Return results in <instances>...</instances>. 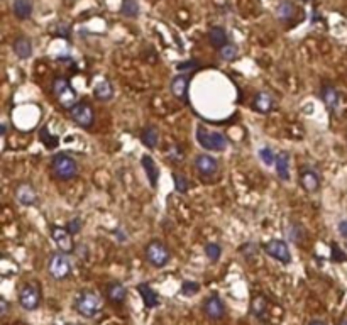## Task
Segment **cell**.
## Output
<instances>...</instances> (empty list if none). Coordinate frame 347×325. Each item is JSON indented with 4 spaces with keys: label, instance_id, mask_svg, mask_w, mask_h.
I'll return each instance as SVG.
<instances>
[{
    "label": "cell",
    "instance_id": "22",
    "mask_svg": "<svg viewBox=\"0 0 347 325\" xmlns=\"http://www.w3.org/2000/svg\"><path fill=\"white\" fill-rule=\"evenodd\" d=\"M12 49L17 58H21V60H27V58H31V54H32V43L27 38H22L21 36V38H17L16 41H14Z\"/></svg>",
    "mask_w": 347,
    "mask_h": 325
},
{
    "label": "cell",
    "instance_id": "40",
    "mask_svg": "<svg viewBox=\"0 0 347 325\" xmlns=\"http://www.w3.org/2000/svg\"><path fill=\"white\" fill-rule=\"evenodd\" d=\"M337 229H339V234H341L342 237L347 239V219L341 220V222H339V225H337Z\"/></svg>",
    "mask_w": 347,
    "mask_h": 325
},
{
    "label": "cell",
    "instance_id": "11",
    "mask_svg": "<svg viewBox=\"0 0 347 325\" xmlns=\"http://www.w3.org/2000/svg\"><path fill=\"white\" fill-rule=\"evenodd\" d=\"M195 168L202 176H213L219 171V161L210 154H197L195 156Z\"/></svg>",
    "mask_w": 347,
    "mask_h": 325
},
{
    "label": "cell",
    "instance_id": "32",
    "mask_svg": "<svg viewBox=\"0 0 347 325\" xmlns=\"http://www.w3.org/2000/svg\"><path fill=\"white\" fill-rule=\"evenodd\" d=\"M288 235H290V241H293L295 244H300L305 237L303 229L298 224H291L290 227H288Z\"/></svg>",
    "mask_w": 347,
    "mask_h": 325
},
{
    "label": "cell",
    "instance_id": "9",
    "mask_svg": "<svg viewBox=\"0 0 347 325\" xmlns=\"http://www.w3.org/2000/svg\"><path fill=\"white\" fill-rule=\"evenodd\" d=\"M263 249L268 256H271L273 259L279 261V263H283V264L291 263L290 247H288V244L285 241H281V239H271V241H268L264 244Z\"/></svg>",
    "mask_w": 347,
    "mask_h": 325
},
{
    "label": "cell",
    "instance_id": "6",
    "mask_svg": "<svg viewBox=\"0 0 347 325\" xmlns=\"http://www.w3.org/2000/svg\"><path fill=\"white\" fill-rule=\"evenodd\" d=\"M53 93L65 109H71L76 103V92L65 76H58L53 81Z\"/></svg>",
    "mask_w": 347,
    "mask_h": 325
},
{
    "label": "cell",
    "instance_id": "45",
    "mask_svg": "<svg viewBox=\"0 0 347 325\" xmlns=\"http://www.w3.org/2000/svg\"><path fill=\"white\" fill-rule=\"evenodd\" d=\"M301 2H310V0H301Z\"/></svg>",
    "mask_w": 347,
    "mask_h": 325
},
{
    "label": "cell",
    "instance_id": "35",
    "mask_svg": "<svg viewBox=\"0 0 347 325\" xmlns=\"http://www.w3.org/2000/svg\"><path fill=\"white\" fill-rule=\"evenodd\" d=\"M173 182H175V188L178 193H186L188 191L190 183H188V180L185 178L182 173H175V175H173Z\"/></svg>",
    "mask_w": 347,
    "mask_h": 325
},
{
    "label": "cell",
    "instance_id": "13",
    "mask_svg": "<svg viewBox=\"0 0 347 325\" xmlns=\"http://www.w3.org/2000/svg\"><path fill=\"white\" fill-rule=\"evenodd\" d=\"M300 185L303 186L305 191L308 193H315L320 188V178L317 175V171L310 166H303L300 171Z\"/></svg>",
    "mask_w": 347,
    "mask_h": 325
},
{
    "label": "cell",
    "instance_id": "17",
    "mask_svg": "<svg viewBox=\"0 0 347 325\" xmlns=\"http://www.w3.org/2000/svg\"><path fill=\"white\" fill-rule=\"evenodd\" d=\"M254 110L259 114H268L275 109V97H273L269 92H259V93L254 97Z\"/></svg>",
    "mask_w": 347,
    "mask_h": 325
},
{
    "label": "cell",
    "instance_id": "28",
    "mask_svg": "<svg viewBox=\"0 0 347 325\" xmlns=\"http://www.w3.org/2000/svg\"><path fill=\"white\" fill-rule=\"evenodd\" d=\"M266 310H268V302L263 295H257V297L253 298V303H251V313L257 319L263 320L266 315Z\"/></svg>",
    "mask_w": 347,
    "mask_h": 325
},
{
    "label": "cell",
    "instance_id": "4",
    "mask_svg": "<svg viewBox=\"0 0 347 325\" xmlns=\"http://www.w3.org/2000/svg\"><path fill=\"white\" fill-rule=\"evenodd\" d=\"M147 263L154 268H163L171 261V253H169L168 246L161 241H151L144 249Z\"/></svg>",
    "mask_w": 347,
    "mask_h": 325
},
{
    "label": "cell",
    "instance_id": "18",
    "mask_svg": "<svg viewBox=\"0 0 347 325\" xmlns=\"http://www.w3.org/2000/svg\"><path fill=\"white\" fill-rule=\"evenodd\" d=\"M141 162H142V168H144V171H146V176H147V180H149L151 186L156 188L158 180H160V168H158V164L154 162V160L149 156V154H144Z\"/></svg>",
    "mask_w": 347,
    "mask_h": 325
},
{
    "label": "cell",
    "instance_id": "44",
    "mask_svg": "<svg viewBox=\"0 0 347 325\" xmlns=\"http://www.w3.org/2000/svg\"><path fill=\"white\" fill-rule=\"evenodd\" d=\"M339 325H347V319H344V320H342V322H341V324H339Z\"/></svg>",
    "mask_w": 347,
    "mask_h": 325
},
{
    "label": "cell",
    "instance_id": "21",
    "mask_svg": "<svg viewBox=\"0 0 347 325\" xmlns=\"http://www.w3.org/2000/svg\"><path fill=\"white\" fill-rule=\"evenodd\" d=\"M276 173H278L279 180H283V182H288L290 180V154L286 153V151H279L278 154H276Z\"/></svg>",
    "mask_w": 347,
    "mask_h": 325
},
{
    "label": "cell",
    "instance_id": "7",
    "mask_svg": "<svg viewBox=\"0 0 347 325\" xmlns=\"http://www.w3.org/2000/svg\"><path fill=\"white\" fill-rule=\"evenodd\" d=\"M69 116H71V119L76 125H80L83 129L92 127L95 122V112L92 109V105H88L87 102H76L69 109Z\"/></svg>",
    "mask_w": 347,
    "mask_h": 325
},
{
    "label": "cell",
    "instance_id": "46",
    "mask_svg": "<svg viewBox=\"0 0 347 325\" xmlns=\"http://www.w3.org/2000/svg\"><path fill=\"white\" fill-rule=\"evenodd\" d=\"M71 325H78V324H71Z\"/></svg>",
    "mask_w": 347,
    "mask_h": 325
},
{
    "label": "cell",
    "instance_id": "8",
    "mask_svg": "<svg viewBox=\"0 0 347 325\" xmlns=\"http://www.w3.org/2000/svg\"><path fill=\"white\" fill-rule=\"evenodd\" d=\"M19 303L24 310H36L41 303V290H39L38 284L34 283H29V284H24L22 290L19 291Z\"/></svg>",
    "mask_w": 347,
    "mask_h": 325
},
{
    "label": "cell",
    "instance_id": "36",
    "mask_svg": "<svg viewBox=\"0 0 347 325\" xmlns=\"http://www.w3.org/2000/svg\"><path fill=\"white\" fill-rule=\"evenodd\" d=\"M330 249H332L330 259L334 261V263H344V261H347V254H346L344 251H342L341 247H339L335 242L330 244Z\"/></svg>",
    "mask_w": 347,
    "mask_h": 325
},
{
    "label": "cell",
    "instance_id": "34",
    "mask_svg": "<svg viewBox=\"0 0 347 325\" xmlns=\"http://www.w3.org/2000/svg\"><path fill=\"white\" fill-rule=\"evenodd\" d=\"M257 154H259V158L263 160L266 166H271L276 162V154L273 153V149L269 146H263L259 151H257Z\"/></svg>",
    "mask_w": 347,
    "mask_h": 325
},
{
    "label": "cell",
    "instance_id": "19",
    "mask_svg": "<svg viewBox=\"0 0 347 325\" xmlns=\"http://www.w3.org/2000/svg\"><path fill=\"white\" fill-rule=\"evenodd\" d=\"M107 298H109L112 303L120 305V303H124L125 298H127V290H125V286L122 283L114 281L107 286Z\"/></svg>",
    "mask_w": 347,
    "mask_h": 325
},
{
    "label": "cell",
    "instance_id": "2",
    "mask_svg": "<svg viewBox=\"0 0 347 325\" xmlns=\"http://www.w3.org/2000/svg\"><path fill=\"white\" fill-rule=\"evenodd\" d=\"M75 308L76 312L82 317H87V319H93L95 315H98L102 310V300L95 291L90 290H83L76 295L75 298Z\"/></svg>",
    "mask_w": 347,
    "mask_h": 325
},
{
    "label": "cell",
    "instance_id": "23",
    "mask_svg": "<svg viewBox=\"0 0 347 325\" xmlns=\"http://www.w3.org/2000/svg\"><path fill=\"white\" fill-rule=\"evenodd\" d=\"M141 141L146 147L149 149H154L158 146V141H160V132L154 125H146L141 132Z\"/></svg>",
    "mask_w": 347,
    "mask_h": 325
},
{
    "label": "cell",
    "instance_id": "10",
    "mask_svg": "<svg viewBox=\"0 0 347 325\" xmlns=\"http://www.w3.org/2000/svg\"><path fill=\"white\" fill-rule=\"evenodd\" d=\"M51 237H53L54 244L58 246L60 253L71 254L75 251V241H73V235L68 232V229L60 227V225H53L51 227Z\"/></svg>",
    "mask_w": 347,
    "mask_h": 325
},
{
    "label": "cell",
    "instance_id": "29",
    "mask_svg": "<svg viewBox=\"0 0 347 325\" xmlns=\"http://www.w3.org/2000/svg\"><path fill=\"white\" fill-rule=\"evenodd\" d=\"M120 12H122V16L129 17V19H134V17L139 16V3L136 0H122Z\"/></svg>",
    "mask_w": 347,
    "mask_h": 325
},
{
    "label": "cell",
    "instance_id": "24",
    "mask_svg": "<svg viewBox=\"0 0 347 325\" xmlns=\"http://www.w3.org/2000/svg\"><path fill=\"white\" fill-rule=\"evenodd\" d=\"M208 43L212 44L217 49H222L224 46H227V32L224 27H212L208 31Z\"/></svg>",
    "mask_w": 347,
    "mask_h": 325
},
{
    "label": "cell",
    "instance_id": "3",
    "mask_svg": "<svg viewBox=\"0 0 347 325\" xmlns=\"http://www.w3.org/2000/svg\"><path fill=\"white\" fill-rule=\"evenodd\" d=\"M51 168H53V173L56 175V178L63 180V182H69V180H73L78 175V162L68 153L56 154L53 158V161H51Z\"/></svg>",
    "mask_w": 347,
    "mask_h": 325
},
{
    "label": "cell",
    "instance_id": "42",
    "mask_svg": "<svg viewBox=\"0 0 347 325\" xmlns=\"http://www.w3.org/2000/svg\"><path fill=\"white\" fill-rule=\"evenodd\" d=\"M5 134H7V124H5V122H2V127H0V136H2V138H5Z\"/></svg>",
    "mask_w": 347,
    "mask_h": 325
},
{
    "label": "cell",
    "instance_id": "27",
    "mask_svg": "<svg viewBox=\"0 0 347 325\" xmlns=\"http://www.w3.org/2000/svg\"><path fill=\"white\" fill-rule=\"evenodd\" d=\"M276 16H278L279 21H291L295 16V5L290 2V0H281L276 7Z\"/></svg>",
    "mask_w": 347,
    "mask_h": 325
},
{
    "label": "cell",
    "instance_id": "31",
    "mask_svg": "<svg viewBox=\"0 0 347 325\" xmlns=\"http://www.w3.org/2000/svg\"><path fill=\"white\" fill-rule=\"evenodd\" d=\"M39 139H41V141L44 142V146L49 147V149H53V147H56L58 144H60V141H58L56 136L49 134L47 127H43V129H41V132H39Z\"/></svg>",
    "mask_w": 347,
    "mask_h": 325
},
{
    "label": "cell",
    "instance_id": "39",
    "mask_svg": "<svg viewBox=\"0 0 347 325\" xmlns=\"http://www.w3.org/2000/svg\"><path fill=\"white\" fill-rule=\"evenodd\" d=\"M198 68V61L197 60H190V61H182L176 65V70L180 71H188V70H197Z\"/></svg>",
    "mask_w": 347,
    "mask_h": 325
},
{
    "label": "cell",
    "instance_id": "12",
    "mask_svg": "<svg viewBox=\"0 0 347 325\" xmlns=\"http://www.w3.org/2000/svg\"><path fill=\"white\" fill-rule=\"evenodd\" d=\"M204 312H205V315L208 317V319L220 320L225 315V305H224L222 298H220L217 293L210 295V297L205 300V303H204Z\"/></svg>",
    "mask_w": 347,
    "mask_h": 325
},
{
    "label": "cell",
    "instance_id": "38",
    "mask_svg": "<svg viewBox=\"0 0 347 325\" xmlns=\"http://www.w3.org/2000/svg\"><path fill=\"white\" fill-rule=\"evenodd\" d=\"M82 225H83V222H82V219H80V217H73V219L68 220V224H66V229H68V232L71 235H76L80 231H82Z\"/></svg>",
    "mask_w": 347,
    "mask_h": 325
},
{
    "label": "cell",
    "instance_id": "30",
    "mask_svg": "<svg viewBox=\"0 0 347 325\" xmlns=\"http://www.w3.org/2000/svg\"><path fill=\"white\" fill-rule=\"evenodd\" d=\"M204 249H205V256L208 257L212 263H217V261L220 259V254H222V247H220V244L207 242Z\"/></svg>",
    "mask_w": 347,
    "mask_h": 325
},
{
    "label": "cell",
    "instance_id": "16",
    "mask_svg": "<svg viewBox=\"0 0 347 325\" xmlns=\"http://www.w3.org/2000/svg\"><path fill=\"white\" fill-rule=\"evenodd\" d=\"M188 83H190V76H188L186 73L176 75L175 78L171 80V83H169L173 97H176L178 100H185V98H186V92H188Z\"/></svg>",
    "mask_w": 347,
    "mask_h": 325
},
{
    "label": "cell",
    "instance_id": "14",
    "mask_svg": "<svg viewBox=\"0 0 347 325\" xmlns=\"http://www.w3.org/2000/svg\"><path fill=\"white\" fill-rule=\"evenodd\" d=\"M14 195H16V200L24 207H32L38 202V193H36V190L32 188V185L29 183L17 185Z\"/></svg>",
    "mask_w": 347,
    "mask_h": 325
},
{
    "label": "cell",
    "instance_id": "1",
    "mask_svg": "<svg viewBox=\"0 0 347 325\" xmlns=\"http://www.w3.org/2000/svg\"><path fill=\"white\" fill-rule=\"evenodd\" d=\"M197 141L204 149L213 151V153H222L227 149L229 141L227 138L219 131H212V129L205 127V125H198L197 127Z\"/></svg>",
    "mask_w": 347,
    "mask_h": 325
},
{
    "label": "cell",
    "instance_id": "25",
    "mask_svg": "<svg viewBox=\"0 0 347 325\" xmlns=\"http://www.w3.org/2000/svg\"><path fill=\"white\" fill-rule=\"evenodd\" d=\"M93 95L97 100H102V102H107L114 97V87L109 80H103L100 83L95 85L93 88Z\"/></svg>",
    "mask_w": 347,
    "mask_h": 325
},
{
    "label": "cell",
    "instance_id": "15",
    "mask_svg": "<svg viewBox=\"0 0 347 325\" xmlns=\"http://www.w3.org/2000/svg\"><path fill=\"white\" fill-rule=\"evenodd\" d=\"M320 98H322V102L325 103L327 109L330 110V112H334V110L339 107L341 95H339L337 88H335L334 85L325 83V85H322V88H320Z\"/></svg>",
    "mask_w": 347,
    "mask_h": 325
},
{
    "label": "cell",
    "instance_id": "26",
    "mask_svg": "<svg viewBox=\"0 0 347 325\" xmlns=\"http://www.w3.org/2000/svg\"><path fill=\"white\" fill-rule=\"evenodd\" d=\"M12 10H14V14H16L17 19H21V21L29 19L32 14V2L31 0H14Z\"/></svg>",
    "mask_w": 347,
    "mask_h": 325
},
{
    "label": "cell",
    "instance_id": "20",
    "mask_svg": "<svg viewBox=\"0 0 347 325\" xmlns=\"http://www.w3.org/2000/svg\"><path fill=\"white\" fill-rule=\"evenodd\" d=\"M138 291L141 293V298L146 308H154V306L160 305V297H158V293L147 283H139Z\"/></svg>",
    "mask_w": 347,
    "mask_h": 325
},
{
    "label": "cell",
    "instance_id": "43",
    "mask_svg": "<svg viewBox=\"0 0 347 325\" xmlns=\"http://www.w3.org/2000/svg\"><path fill=\"white\" fill-rule=\"evenodd\" d=\"M308 325H327V324L322 322V320H313V322H310Z\"/></svg>",
    "mask_w": 347,
    "mask_h": 325
},
{
    "label": "cell",
    "instance_id": "5",
    "mask_svg": "<svg viewBox=\"0 0 347 325\" xmlns=\"http://www.w3.org/2000/svg\"><path fill=\"white\" fill-rule=\"evenodd\" d=\"M47 273L53 279L61 281L71 275V261L63 253H53L47 259Z\"/></svg>",
    "mask_w": 347,
    "mask_h": 325
},
{
    "label": "cell",
    "instance_id": "41",
    "mask_svg": "<svg viewBox=\"0 0 347 325\" xmlns=\"http://www.w3.org/2000/svg\"><path fill=\"white\" fill-rule=\"evenodd\" d=\"M7 310H9V303H7V300H5V298H0V315H5V313H7Z\"/></svg>",
    "mask_w": 347,
    "mask_h": 325
},
{
    "label": "cell",
    "instance_id": "37",
    "mask_svg": "<svg viewBox=\"0 0 347 325\" xmlns=\"http://www.w3.org/2000/svg\"><path fill=\"white\" fill-rule=\"evenodd\" d=\"M198 290H200V284L195 281H183L182 284V293L185 297H193L198 293Z\"/></svg>",
    "mask_w": 347,
    "mask_h": 325
},
{
    "label": "cell",
    "instance_id": "33",
    "mask_svg": "<svg viewBox=\"0 0 347 325\" xmlns=\"http://www.w3.org/2000/svg\"><path fill=\"white\" fill-rule=\"evenodd\" d=\"M237 54H239L237 46H235V44H231V43L220 49V58L225 61H234L235 58H237Z\"/></svg>",
    "mask_w": 347,
    "mask_h": 325
}]
</instances>
